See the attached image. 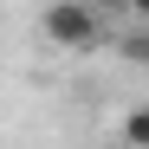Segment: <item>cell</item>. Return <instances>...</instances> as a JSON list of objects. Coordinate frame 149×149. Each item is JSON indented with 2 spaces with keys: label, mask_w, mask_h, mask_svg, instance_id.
<instances>
[{
  "label": "cell",
  "mask_w": 149,
  "mask_h": 149,
  "mask_svg": "<svg viewBox=\"0 0 149 149\" xmlns=\"http://www.w3.org/2000/svg\"><path fill=\"white\" fill-rule=\"evenodd\" d=\"M39 33L52 45H65V52H91V45L104 39V13H97V7H78V0H58V7L39 13Z\"/></svg>",
  "instance_id": "1"
},
{
  "label": "cell",
  "mask_w": 149,
  "mask_h": 149,
  "mask_svg": "<svg viewBox=\"0 0 149 149\" xmlns=\"http://www.w3.org/2000/svg\"><path fill=\"white\" fill-rule=\"evenodd\" d=\"M123 143H130V149H149V104H136L130 117H123Z\"/></svg>",
  "instance_id": "2"
},
{
  "label": "cell",
  "mask_w": 149,
  "mask_h": 149,
  "mask_svg": "<svg viewBox=\"0 0 149 149\" xmlns=\"http://www.w3.org/2000/svg\"><path fill=\"white\" fill-rule=\"evenodd\" d=\"M123 58H149V33H136V39H123Z\"/></svg>",
  "instance_id": "3"
}]
</instances>
